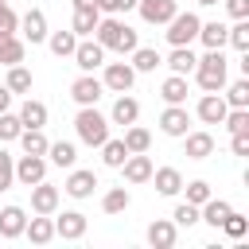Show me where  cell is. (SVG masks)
Segmentation results:
<instances>
[{"label":"cell","mask_w":249,"mask_h":249,"mask_svg":"<svg viewBox=\"0 0 249 249\" xmlns=\"http://www.w3.org/2000/svg\"><path fill=\"white\" fill-rule=\"evenodd\" d=\"M93 35H97V43L105 47V51H121V54H132L140 43H136V31L124 23V19H97V27H93Z\"/></svg>","instance_id":"obj_1"},{"label":"cell","mask_w":249,"mask_h":249,"mask_svg":"<svg viewBox=\"0 0 249 249\" xmlns=\"http://www.w3.org/2000/svg\"><path fill=\"white\" fill-rule=\"evenodd\" d=\"M74 132H78V140H82V144L101 148V144L109 140V121H105L93 105H82V109H78V117H74Z\"/></svg>","instance_id":"obj_2"},{"label":"cell","mask_w":249,"mask_h":249,"mask_svg":"<svg viewBox=\"0 0 249 249\" xmlns=\"http://www.w3.org/2000/svg\"><path fill=\"white\" fill-rule=\"evenodd\" d=\"M195 82H198L206 93L226 89V54H222V51H206V54L195 62Z\"/></svg>","instance_id":"obj_3"},{"label":"cell","mask_w":249,"mask_h":249,"mask_svg":"<svg viewBox=\"0 0 249 249\" xmlns=\"http://www.w3.org/2000/svg\"><path fill=\"white\" fill-rule=\"evenodd\" d=\"M198 27H202V19L195 12H175L167 19V43L171 47H191L198 39Z\"/></svg>","instance_id":"obj_4"},{"label":"cell","mask_w":249,"mask_h":249,"mask_svg":"<svg viewBox=\"0 0 249 249\" xmlns=\"http://www.w3.org/2000/svg\"><path fill=\"white\" fill-rule=\"evenodd\" d=\"M74 66L82 70V74H93L97 66H105V47L97 43V39H78V47H74Z\"/></svg>","instance_id":"obj_5"},{"label":"cell","mask_w":249,"mask_h":249,"mask_svg":"<svg viewBox=\"0 0 249 249\" xmlns=\"http://www.w3.org/2000/svg\"><path fill=\"white\" fill-rule=\"evenodd\" d=\"M132 82H136L132 62H109V66H105V78H101V86H105V89H113V93H128V89H132Z\"/></svg>","instance_id":"obj_6"},{"label":"cell","mask_w":249,"mask_h":249,"mask_svg":"<svg viewBox=\"0 0 249 249\" xmlns=\"http://www.w3.org/2000/svg\"><path fill=\"white\" fill-rule=\"evenodd\" d=\"M136 8L144 23H167L179 12V0H136Z\"/></svg>","instance_id":"obj_7"},{"label":"cell","mask_w":249,"mask_h":249,"mask_svg":"<svg viewBox=\"0 0 249 249\" xmlns=\"http://www.w3.org/2000/svg\"><path fill=\"white\" fill-rule=\"evenodd\" d=\"M101 93H105V86H101V78H93V74H82V78H74V86H70V97H74L78 105H97Z\"/></svg>","instance_id":"obj_8"},{"label":"cell","mask_w":249,"mask_h":249,"mask_svg":"<svg viewBox=\"0 0 249 249\" xmlns=\"http://www.w3.org/2000/svg\"><path fill=\"white\" fill-rule=\"evenodd\" d=\"M187 124H191V113L183 105H167L160 113V132L163 136H187Z\"/></svg>","instance_id":"obj_9"},{"label":"cell","mask_w":249,"mask_h":249,"mask_svg":"<svg viewBox=\"0 0 249 249\" xmlns=\"http://www.w3.org/2000/svg\"><path fill=\"white\" fill-rule=\"evenodd\" d=\"M16 179L23 183V187H35L39 179H47V160L43 156H19V163H16Z\"/></svg>","instance_id":"obj_10"},{"label":"cell","mask_w":249,"mask_h":249,"mask_svg":"<svg viewBox=\"0 0 249 249\" xmlns=\"http://www.w3.org/2000/svg\"><path fill=\"white\" fill-rule=\"evenodd\" d=\"M19 31H23L27 43H43L47 39V16H43V8H27L19 16Z\"/></svg>","instance_id":"obj_11"},{"label":"cell","mask_w":249,"mask_h":249,"mask_svg":"<svg viewBox=\"0 0 249 249\" xmlns=\"http://www.w3.org/2000/svg\"><path fill=\"white\" fill-rule=\"evenodd\" d=\"M31 210L35 214H54L58 210V187H51L47 179H39L31 187Z\"/></svg>","instance_id":"obj_12"},{"label":"cell","mask_w":249,"mask_h":249,"mask_svg":"<svg viewBox=\"0 0 249 249\" xmlns=\"http://www.w3.org/2000/svg\"><path fill=\"white\" fill-rule=\"evenodd\" d=\"M82 233H86V214H78V210H62V214L54 218V237L78 241Z\"/></svg>","instance_id":"obj_13"},{"label":"cell","mask_w":249,"mask_h":249,"mask_svg":"<svg viewBox=\"0 0 249 249\" xmlns=\"http://www.w3.org/2000/svg\"><path fill=\"white\" fill-rule=\"evenodd\" d=\"M226 109H230V105H226V97H222V93H206V97L198 101V109H195V113H198V121H202V124H222Z\"/></svg>","instance_id":"obj_14"},{"label":"cell","mask_w":249,"mask_h":249,"mask_svg":"<svg viewBox=\"0 0 249 249\" xmlns=\"http://www.w3.org/2000/svg\"><path fill=\"white\" fill-rule=\"evenodd\" d=\"M121 171H124L128 183H148L152 179V160L144 152H128V160L121 163Z\"/></svg>","instance_id":"obj_15"},{"label":"cell","mask_w":249,"mask_h":249,"mask_svg":"<svg viewBox=\"0 0 249 249\" xmlns=\"http://www.w3.org/2000/svg\"><path fill=\"white\" fill-rule=\"evenodd\" d=\"M93 187H97V175L93 171H86V167H78V171H70V179H66V195L70 198H89L93 195Z\"/></svg>","instance_id":"obj_16"},{"label":"cell","mask_w":249,"mask_h":249,"mask_svg":"<svg viewBox=\"0 0 249 249\" xmlns=\"http://www.w3.org/2000/svg\"><path fill=\"white\" fill-rule=\"evenodd\" d=\"M23 226H27V214H23V206H4L0 210V237H19L23 233Z\"/></svg>","instance_id":"obj_17"},{"label":"cell","mask_w":249,"mask_h":249,"mask_svg":"<svg viewBox=\"0 0 249 249\" xmlns=\"http://www.w3.org/2000/svg\"><path fill=\"white\" fill-rule=\"evenodd\" d=\"M148 245L171 249V245H175V222H171V218H156V222L148 226Z\"/></svg>","instance_id":"obj_18"},{"label":"cell","mask_w":249,"mask_h":249,"mask_svg":"<svg viewBox=\"0 0 249 249\" xmlns=\"http://www.w3.org/2000/svg\"><path fill=\"white\" fill-rule=\"evenodd\" d=\"M230 210H233V206H230L226 198H214V195H210V198L198 206V222H206V226H214V230H218V226H222V218H226Z\"/></svg>","instance_id":"obj_19"},{"label":"cell","mask_w":249,"mask_h":249,"mask_svg":"<svg viewBox=\"0 0 249 249\" xmlns=\"http://www.w3.org/2000/svg\"><path fill=\"white\" fill-rule=\"evenodd\" d=\"M160 97H163L167 105H183V101H187V74H171V78H163Z\"/></svg>","instance_id":"obj_20"},{"label":"cell","mask_w":249,"mask_h":249,"mask_svg":"<svg viewBox=\"0 0 249 249\" xmlns=\"http://www.w3.org/2000/svg\"><path fill=\"white\" fill-rule=\"evenodd\" d=\"M183 140H187V160H206V156H214V136H210V132H187Z\"/></svg>","instance_id":"obj_21"},{"label":"cell","mask_w":249,"mask_h":249,"mask_svg":"<svg viewBox=\"0 0 249 249\" xmlns=\"http://www.w3.org/2000/svg\"><path fill=\"white\" fill-rule=\"evenodd\" d=\"M152 183H156L160 195H179V191H183V175H179L175 167H160V171L152 167Z\"/></svg>","instance_id":"obj_22"},{"label":"cell","mask_w":249,"mask_h":249,"mask_svg":"<svg viewBox=\"0 0 249 249\" xmlns=\"http://www.w3.org/2000/svg\"><path fill=\"white\" fill-rule=\"evenodd\" d=\"M23 233H27L35 245H47V241L54 237V218H51V214H39V218H31V222L23 226Z\"/></svg>","instance_id":"obj_23"},{"label":"cell","mask_w":249,"mask_h":249,"mask_svg":"<svg viewBox=\"0 0 249 249\" xmlns=\"http://www.w3.org/2000/svg\"><path fill=\"white\" fill-rule=\"evenodd\" d=\"M0 62L4 66L23 62V39H16V31H0Z\"/></svg>","instance_id":"obj_24"},{"label":"cell","mask_w":249,"mask_h":249,"mask_svg":"<svg viewBox=\"0 0 249 249\" xmlns=\"http://www.w3.org/2000/svg\"><path fill=\"white\" fill-rule=\"evenodd\" d=\"M136 117H140V101L128 97V93H121V97L113 101V124H132Z\"/></svg>","instance_id":"obj_25"},{"label":"cell","mask_w":249,"mask_h":249,"mask_svg":"<svg viewBox=\"0 0 249 249\" xmlns=\"http://www.w3.org/2000/svg\"><path fill=\"white\" fill-rule=\"evenodd\" d=\"M19 124H23V128H43V124H47V105L27 97V101L19 105Z\"/></svg>","instance_id":"obj_26"},{"label":"cell","mask_w":249,"mask_h":249,"mask_svg":"<svg viewBox=\"0 0 249 249\" xmlns=\"http://www.w3.org/2000/svg\"><path fill=\"white\" fill-rule=\"evenodd\" d=\"M97 19H101V12H97L93 4H89V8H74V23H70V31H74V35H93Z\"/></svg>","instance_id":"obj_27"},{"label":"cell","mask_w":249,"mask_h":249,"mask_svg":"<svg viewBox=\"0 0 249 249\" xmlns=\"http://www.w3.org/2000/svg\"><path fill=\"white\" fill-rule=\"evenodd\" d=\"M47 156H51V163H54V167H74L78 148H74L70 140H54V144H47Z\"/></svg>","instance_id":"obj_28"},{"label":"cell","mask_w":249,"mask_h":249,"mask_svg":"<svg viewBox=\"0 0 249 249\" xmlns=\"http://www.w3.org/2000/svg\"><path fill=\"white\" fill-rule=\"evenodd\" d=\"M121 140H124V148H128V152H148L152 132H148V128H140V124L132 121V124H124V136H121Z\"/></svg>","instance_id":"obj_29"},{"label":"cell","mask_w":249,"mask_h":249,"mask_svg":"<svg viewBox=\"0 0 249 249\" xmlns=\"http://www.w3.org/2000/svg\"><path fill=\"white\" fill-rule=\"evenodd\" d=\"M16 140L23 144V152H27V156H47V144H51V140L43 136V128H23Z\"/></svg>","instance_id":"obj_30"},{"label":"cell","mask_w":249,"mask_h":249,"mask_svg":"<svg viewBox=\"0 0 249 249\" xmlns=\"http://www.w3.org/2000/svg\"><path fill=\"white\" fill-rule=\"evenodd\" d=\"M198 39L206 43V51H222L226 47V23H218V19L214 23H202L198 27Z\"/></svg>","instance_id":"obj_31"},{"label":"cell","mask_w":249,"mask_h":249,"mask_svg":"<svg viewBox=\"0 0 249 249\" xmlns=\"http://www.w3.org/2000/svg\"><path fill=\"white\" fill-rule=\"evenodd\" d=\"M195 62H198V58H195V51H191V47H175V51L167 54L171 74H191V70H195Z\"/></svg>","instance_id":"obj_32"},{"label":"cell","mask_w":249,"mask_h":249,"mask_svg":"<svg viewBox=\"0 0 249 249\" xmlns=\"http://www.w3.org/2000/svg\"><path fill=\"white\" fill-rule=\"evenodd\" d=\"M47 43H51V54L66 58V54H74V47H78V35H74V31H54V35H47Z\"/></svg>","instance_id":"obj_33"},{"label":"cell","mask_w":249,"mask_h":249,"mask_svg":"<svg viewBox=\"0 0 249 249\" xmlns=\"http://www.w3.org/2000/svg\"><path fill=\"white\" fill-rule=\"evenodd\" d=\"M12 93H27L31 89V70L23 66V62H16V66H8V82H4Z\"/></svg>","instance_id":"obj_34"},{"label":"cell","mask_w":249,"mask_h":249,"mask_svg":"<svg viewBox=\"0 0 249 249\" xmlns=\"http://www.w3.org/2000/svg\"><path fill=\"white\" fill-rule=\"evenodd\" d=\"M124 160H128L124 140H105V144H101V163H105V167H121Z\"/></svg>","instance_id":"obj_35"},{"label":"cell","mask_w":249,"mask_h":249,"mask_svg":"<svg viewBox=\"0 0 249 249\" xmlns=\"http://www.w3.org/2000/svg\"><path fill=\"white\" fill-rule=\"evenodd\" d=\"M128 202H132V195H128L124 187H113V191H105L101 210H105V214H121V210H128Z\"/></svg>","instance_id":"obj_36"},{"label":"cell","mask_w":249,"mask_h":249,"mask_svg":"<svg viewBox=\"0 0 249 249\" xmlns=\"http://www.w3.org/2000/svg\"><path fill=\"white\" fill-rule=\"evenodd\" d=\"M218 230H226V237L241 241V237L249 233V218H245V214H237V210H230V214L222 218V226H218Z\"/></svg>","instance_id":"obj_37"},{"label":"cell","mask_w":249,"mask_h":249,"mask_svg":"<svg viewBox=\"0 0 249 249\" xmlns=\"http://www.w3.org/2000/svg\"><path fill=\"white\" fill-rule=\"evenodd\" d=\"M160 62H163V58H160L156 47H136V51H132V70H144V74H148V70H156Z\"/></svg>","instance_id":"obj_38"},{"label":"cell","mask_w":249,"mask_h":249,"mask_svg":"<svg viewBox=\"0 0 249 249\" xmlns=\"http://www.w3.org/2000/svg\"><path fill=\"white\" fill-rule=\"evenodd\" d=\"M226 43H233L241 54L249 51V19H237L233 27H226Z\"/></svg>","instance_id":"obj_39"},{"label":"cell","mask_w":249,"mask_h":249,"mask_svg":"<svg viewBox=\"0 0 249 249\" xmlns=\"http://www.w3.org/2000/svg\"><path fill=\"white\" fill-rule=\"evenodd\" d=\"M226 105H233V109H249V82H245V78L233 82V86L226 89Z\"/></svg>","instance_id":"obj_40"},{"label":"cell","mask_w":249,"mask_h":249,"mask_svg":"<svg viewBox=\"0 0 249 249\" xmlns=\"http://www.w3.org/2000/svg\"><path fill=\"white\" fill-rule=\"evenodd\" d=\"M222 124H226L230 132H249V109H226Z\"/></svg>","instance_id":"obj_41"},{"label":"cell","mask_w":249,"mask_h":249,"mask_svg":"<svg viewBox=\"0 0 249 249\" xmlns=\"http://www.w3.org/2000/svg\"><path fill=\"white\" fill-rule=\"evenodd\" d=\"M23 132V124H19V113H0V140H16Z\"/></svg>","instance_id":"obj_42"},{"label":"cell","mask_w":249,"mask_h":249,"mask_svg":"<svg viewBox=\"0 0 249 249\" xmlns=\"http://www.w3.org/2000/svg\"><path fill=\"white\" fill-rule=\"evenodd\" d=\"M171 222L191 230V226L198 222V206H195V202H179V206H175V214H171Z\"/></svg>","instance_id":"obj_43"},{"label":"cell","mask_w":249,"mask_h":249,"mask_svg":"<svg viewBox=\"0 0 249 249\" xmlns=\"http://www.w3.org/2000/svg\"><path fill=\"white\" fill-rule=\"evenodd\" d=\"M183 191H187V202H195V206H202V202L210 198V183H206V179H195V183H187Z\"/></svg>","instance_id":"obj_44"},{"label":"cell","mask_w":249,"mask_h":249,"mask_svg":"<svg viewBox=\"0 0 249 249\" xmlns=\"http://www.w3.org/2000/svg\"><path fill=\"white\" fill-rule=\"evenodd\" d=\"M12 183H16V160L0 148V191H8Z\"/></svg>","instance_id":"obj_45"},{"label":"cell","mask_w":249,"mask_h":249,"mask_svg":"<svg viewBox=\"0 0 249 249\" xmlns=\"http://www.w3.org/2000/svg\"><path fill=\"white\" fill-rule=\"evenodd\" d=\"M0 31H19V16L8 8V0H0Z\"/></svg>","instance_id":"obj_46"},{"label":"cell","mask_w":249,"mask_h":249,"mask_svg":"<svg viewBox=\"0 0 249 249\" xmlns=\"http://www.w3.org/2000/svg\"><path fill=\"white\" fill-rule=\"evenodd\" d=\"M97 4V12H109V16H117V12H128V8H136V0H93Z\"/></svg>","instance_id":"obj_47"},{"label":"cell","mask_w":249,"mask_h":249,"mask_svg":"<svg viewBox=\"0 0 249 249\" xmlns=\"http://www.w3.org/2000/svg\"><path fill=\"white\" fill-rule=\"evenodd\" d=\"M230 148L233 156H249V132H230Z\"/></svg>","instance_id":"obj_48"},{"label":"cell","mask_w":249,"mask_h":249,"mask_svg":"<svg viewBox=\"0 0 249 249\" xmlns=\"http://www.w3.org/2000/svg\"><path fill=\"white\" fill-rule=\"evenodd\" d=\"M226 12L233 19H249V0H226Z\"/></svg>","instance_id":"obj_49"},{"label":"cell","mask_w":249,"mask_h":249,"mask_svg":"<svg viewBox=\"0 0 249 249\" xmlns=\"http://www.w3.org/2000/svg\"><path fill=\"white\" fill-rule=\"evenodd\" d=\"M8 105H12V89H8V86H0V113H4Z\"/></svg>","instance_id":"obj_50"},{"label":"cell","mask_w":249,"mask_h":249,"mask_svg":"<svg viewBox=\"0 0 249 249\" xmlns=\"http://www.w3.org/2000/svg\"><path fill=\"white\" fill-rule=\"evenodd\" d=\"M89 4H93V0H74V8H89ZM93 8H97V4H93Z\"/></svg>","instance_id":"obj_51"},{"label":"cell","mask_w":249,"mask_h":249,"mask_svg":"<svg viewBox=\"0 0 249 249\" xmlns=\"http://www.w3.org/2000/svg\"><path fill=\"white\" fill-rule=\"evenodd\" d=\"M198 4H202V8H214V4H218V0H198Z\"/></svg>","instance_id":"obj_52"}]
</instances>
